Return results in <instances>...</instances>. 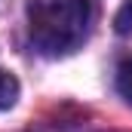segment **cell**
<instances>
[{
  "label": "cell",
  "mask_w": 132,
  "mask_h": 132,
  "mask_svg": "<svg viewBox=\"0 0 132 132\" xmlns=\"http://www.w3.org/2000/svg\"><path fill=\"white\" fill-rule=\"evenodd\" d=\"M15 98H19V80H15V74L0 71V111L12 108Z\"/></svg>",
  "instance_id": "7a4b0ae2"
},
{
  "label": "cell",
  "mask_w": 132,
  "mask_h": 132,
  "mask_svg": "<svg viewBox=\"0 0 132 132\" xmlns=\"http://www.w3.org/2000/svg\"><path fill=\"white\" fill-rule=\"evenodd\" d=\"M89 19V0H31L28 34L40 52L65 55L86 40Z\"/></svg>",
  "instance_id": "6da1fadb"
},
{
  "label": "cell",
  "mask_w": 132,
  "mask_h": 132,
  "mask_svg": "<svg viewBox=\"0 0 132 132\" xmlns=\"http://www.w3.org/2000/svg\"><path fill=\"white\" fill-rule=\"evenodd\" d=\"M117 89H120L123 98L132 101V62H123L120 65V71H117Z\"/></svg>",
  "instance_id": "3957f363"
},
{
  "label": "cell",
  "mask_w": 132,
  "mask_h": 132,
  "mask_svg": "<svg viewBox=\"0 0 132 132\" xmlns=\"http://www.w3.org/2000/svg\"><path fill=\"white\" fill-rule=\"evenodd\" d=\"M114 28L120 34H132V0H126V3L120 6V12H117V19H114Z\"/></svg>",
  "instance_id": "277c9868"
}]
</instances>
